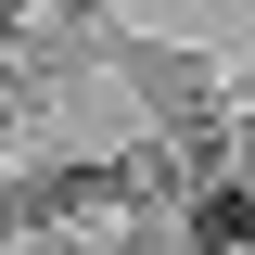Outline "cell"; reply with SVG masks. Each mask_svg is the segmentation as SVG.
<instances>
[{
  "label": "cell",
  "instance_id": "6da1fadb",
  "mask_svg": "<svg viewBox=\"0 0 255 255\" xmlns=\"http://www.w3.org/2000/svg\"><path fill=\"white\" fill-rule=\"evenodd\" d=\"M102 77L153 102V128L217 115V102H230V64H217V51H191V38H102Z\"/></svg>",
  "mask_w": 255,
  "mask_h": 255
},
{
  "label": "cell",
  "instance_id": "7a4b0ae2",
  "mask_svg": "<svg viewBox=\"0 0 255 255\" xmlns=\"http://www.w3.org/2000/svg\"><path fill=\"white\" fill-rule=\"evenodd\" d=\"M179 255H255V204H243V179L179 204Z\"/></svg>",
  "mask_w": 255,
  "mask_h": 255
},
{
  "label": "cell",
  "instance_id": "3957f363",
  "mask_svg": "<svg viewBox=\"0 0 255 255\" xmlns=\"http://www.w3.org/2000/svg\"><path fill=\"white\" fill-rule=\"evenodd\" d=\"M90 255H179V204H128L115 230H90Z\"/></svg>",
  "mask_w": 255,
  "mask_h": 255
},
{
  "label": "cell",
  "instance_id": "277c9868",
  "mask_svg": "<svg viewBox=\"0 0 255 255\" xmlns=\"http://www.w3.org/2000/svg\"><path fill=\"white\" fill-rule=\"evenodd\" d=\"M38 255H90V243H38Z\"/></svg>",
  "mask_w": 255,
  "mask_h": 255
}]
</instances>
